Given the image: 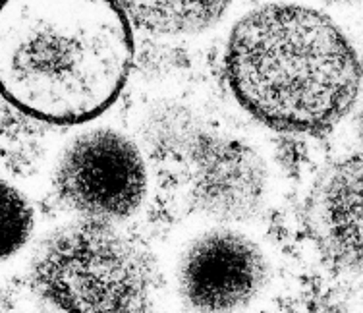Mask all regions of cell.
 <instances>
[{
    "instance_id": "52a82bcc",
    "label": "cell",
    "mask_w": 363,
    "mask_h": 313,
    "mask_svg": "<svg viewBox=\"0 0 363 313\" xmlns=\"http://www.w3.org/2000/svg\"><path fill=\"white\" fill-rule=\"evenodd\" d=\"M306 224L325 258L363 273V155L319 174L306 203Z\"/></svg>"
},
{
    "instance_id": "3957f363",
    "label": "cell",
    "mask_w": 363,
    "mask_h": 313,
    "mask_svg": "<svg viewBox=\"0 0 363 313\" xmlns=\"http://www.w3.org/2000/svg\"><path fill=\"white\" fill-rule=\"evenodd\" d=\"M31 280L56 313H140L151 290L141 251L99 221L66 226L45 240Z\"/></svg>"
},
{
    "instance_id": "6da1fadb",
    "label": "cell",
    "mask_w": 363,
    "mask_h": 313,
    "mask_svg": "<svg viewBox=\"0 0 363 313\" xmlns=\"http://www.w3.org/2000/svg\"><path fill=\"white\" fill-rule=\"evenodd\" d=\"M133 62L116 0H0V95L50 124L105 112Z\"/></svg>"
},
{
    "instance_id": "5b68a950",
    "label": "cell",
    "mask_w": 363,
    "mask_h": 313,
    "mask_svg": "<svg viewBox=\"0 0 363 313\" xmlns=\"http://www.w3.org/2000/svg\"><path fill=\"white\" fill-rule=\"evenodd\" d=\"M269 265L252 238L213 229L191 240L178 263V288L197 313H236L263 292Z\"/></svg>"
},
{
    "instance_id": "ba28073f",
    "label": "cell",
    "mask_w": 363,
    "mask_h": 313,
    "mask_svg": "<svg viewBox=\"0 0 363 313\" xmlns=\"http://www.w3.org/2000/svg\"><path fill=\"white\" fill-rule=\"evenodd\" d=\"M130 21L157 35H194L209 29L232 0H116Z\"/></svg>"
},
{
    "instance_id": "30bf717a",
    "label": "cell",
    "mask_w": 363,
    "mask_h": 313,
    "mask_svg": "<svg viewBox=\"0 0 363 313\" xmlns=\"http://www.w3.org/2000/svg\"><path fill=\"white\" fill-rule=\"evenodd\" d=\"M321 2H327V4H357L363 0H321Z\"/></svg>"
},
{
    "instance_id": "9c48e42d",
    "label": "cell",
    "mask_w": 363,
    "mask_h": 313,
    "mask_svg": "<svg viewBox=\"0 0 363 313\" xmlns=\"http://www.w3.org/2000/svg\"><path fill=\"white\" fill-rule=\"evenodd\" d=\"M33 232V207L23 195L0 180V261L16 256Z\"/></svg>"
},
{
    "instance_id": "7a4b0ae2",
    "label": "cell",
    "mask_w": 363,
    "mask_h": 313,
    "mask_svg": "<svg viewBox=\"0 0 363 313\" xmlns=\"http://www.w3.org/2000/svg\"><path fill=\"white\" fill-rule=\"evenodd\" d=\"M226 76L238 103L261 124L321 133L354 106L362 66L328 16L300 4H265L232 29Z\"/></svg>"
},
{
    "instance_id": "8992f818",
    "label": "cell",
    "mask_w": 363,
    "mask_h": 313,
    "mask_svg": "<svg viewBox=\"0 0 363 313\" xmlns=\"http://www.w3.org/2000/svg\"><path fill=\"white\" fill-rule=\"evenodd\" d=\"M189 194L203 215L224 223L252 221L269 195L265 160L242 139H199L191 151Z\"/></svg>"
},
{
    "instance_id": "277c9868",
    "label": "cell",
    "mask_w": 363,
    "mask_h": 313,
    "mask_svg": "<svg viewBox=\"0 0 363 313\" xmlns=\"http://www.w3.org/2000/svg\"><path fill=\"white\" fill-rule=\"evenodd\" d=\"M55 186L64 202L89 221H124L145 199V160L124 133L97 128L64 149Z\"/></svg>"
}]
</instances>
